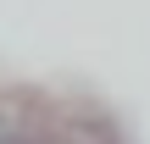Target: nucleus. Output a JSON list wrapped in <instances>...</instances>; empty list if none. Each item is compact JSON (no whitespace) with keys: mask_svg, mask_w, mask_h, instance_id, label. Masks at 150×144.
I'll return each mask as SVG.
<instances>
[{"mask_svg":"<svg viewBox=\"0 0 150 144\" xmlns=\"http://www.w3.org/2000/svg\"><path fill=\"white\" fill-rule=\"evenodd\" d=\"M0 139H6V117H0Z\"/></svg>","mask_w":150,"mask_h":144,"instance_id":"nucleus-1","label":"nucleus"}]
</instances>
